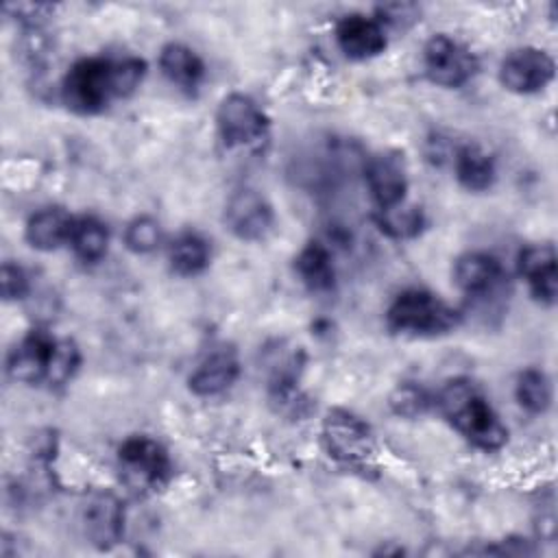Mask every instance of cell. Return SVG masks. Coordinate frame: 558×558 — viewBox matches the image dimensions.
Wrapping results in <instances>:
<instances>
[{"label":"cell","mask_w":558,"mask_h":558,"mask_svg":"<svg viewBox=\"0 0 558 558\" xmlns=\"http://www.w3.org/2000/svg\"><path fill=\"white\" fill-rule=\"evenodd\" d=\"M146 74V63L137 57H89L76 61L61 85L68 109L92 116L111 100L131 96Z\"/></svg>","instance_id":"6da1fadb"},{"label":"cell","mask_w":558,"mask_h":558,"mask_svg":"<svg viewBox=\"0 0 558 558\" xmlns=\"http://www.w3.org/2000/svg\"><path fill=\"white\" fill-rule=\"evenodd\" d=\"M440 414L477 449L497 451L508 440V429L499 421L497 412L466 377L449 379L436 395Z\"/></svg>","instance_id":"7a4b0ae2"},{"label":"cell","mask_w":558,"mask_h":558,"mask_svg":"<svg viewBox=\"0 0 558 558\" xmlns=\"http://www.w3.org/2000/svg\"><path fill=\"white\" fill-rule=\"evenodd\" d=\"M388 327L405 336H438L451 331L460 316L438 294L427 290L401 292L386 312Z\"/></svg>","instance_id":"3957f363"},{"label":"cell","mask_w":558,"mask_h":558,"mask_svg":"<svg viewBox=\"0 0 558 558\" xmlns=\"http://www.w3.org/2000/svg\"><path fill=\"white\" fill-rule=\"evenodd\" d=\"M120 477L133 493L159 490L170 477L168 451L148 436H131L118 449Z\"/></svg>","instance_id":"277c9868"},{"label":"cell","mask_w":558,"mask_h":558,"mask_svg":"<svg viewBox=\"0 0 558 558\" xmlns=\"http://www.w3.org/2000/svg\"><path fill=\"white\" fill-rule=\"evenodd\" d=\"M216 126L227 148H253L268 135L266 113L244 94H229L222 98L216 111Z\"/></svg>","instance_id":"5b68a950"},{"label":"cell","mask_w":558,"mask_h":558,"mask_svg":"<svg viewBox=\"0 0 558 558\" xmlns=\"http://www.w3.org/2000/svg\"><path fill=\"white\" fill-rule=\"evenodd\" d=\"M323 445L333 460L360 466L373 456L375 438L360 416L336 408L329 410L323 421Z\"/></svg>","instance_id":"8992f818"},{"label":"cell","mask_w":558,"mask_h":558,"mask_svg":"<svg viewBox=\"0 0 558 558\" xmlns=\"http://www.w3.org/2000/svg\"><path fill=\"white\" fill-rule=\"evenodd\" d=\"M425 74L440 87H462L477 72L475 54L447 35H434L423 50Z\"/></svg>","instance_id":"52a82bcc"},{"label":"cell","mask_w":558,"mask_h":558,"mask_svg":"<svg viewBox=\"0 0 558 558\" xmlns=\"http://www.w3.org/2000/svg\"><path fill=\"white\" fill-rule=\"evenodd\" d=\"M554 59L541 48H517L499 65V81L514 94H536L554 78Z\"/></svg>","instance_id":"ba28073f"},{"label":"cell","mask_w":558,"mask_h":558,"mask_svg":"<svg viewBox=\"0 0 558 558\" xmlns=\"http://www.w3.org/2000/svg\"><path fill=\"white\" fill-rule=\"evenodd\" d=\"M227 229L246 242L264 240L275 225V214L270 203L257 190H238L229 196L225 205Z\"/></svg>","instance_id":"9c48e42d"},{"label":"cell","mask_w":558,"mask_h":558,"mask_svg":"<svg viewBox=\"0 0 558 558\" xmlns=\"http://www.w3.org/2000/svg\"><path fill=\"white\" fill-rule=\"evenodd\" d=\"M364 177L377 209L403 203L408 192V170L397 153H381L371 157L364 168Z\"/></svg>","instance_id":"30bf717a"},{"label":"cell","mask_w":558,"mask_h":558,"mask_svg":"<svg viewBox=\"0 0 558 558\" xmlns=\"http://www.w3.org/2000/svg\"><path fill=\"white\" fill-rule=\"evenodd\" d=\"M54 340L57 338H52L48 331H41V329H33L28 336H24L9 353V360H7L9 377L22 384L46 381Z\"/></svg>","instance_id":"8fae6325"},{"label":"cell","mask_w":558,"mask_h":558,"mask_svg":"<svg viewBox=\"0 0 558 558\" xmlns=\"http://www.w3.org/2000/svg\"><path fill=\"white\" fill-rule=\"evenodd\" d=\"M519 275L527 281L530 292L545 305L556 303L558 294V268H556V248L551 244H532L525 246L517 262Z\"/></svg>","instance_id":"7c38bea8"},{"label":"cell","mask_w":558,"mask_h":558,"mask_svg":"<svg viewBox=\"0 0 558 558\" xmlns=\"http://www.w3.org/2000/svg\"><path fill=\"white\" fill-rule=\"evenodd\" d=\"M122 523L124 510L118 497H113L111 493H98L92 499H87L83 508V527L85 536L98 549H109L120 541Z\"/></svg>","instance_id":"4fadbf2b"},{"label":"cell","mask_w":558,"mask_h":558,"mask_svg":"<svg viewBox=\"0 0 558 558\" xmlns=\"http://www.w3.org/2000/svg\"><path fill=\"white\" fill-rule=\"evenodd\" d=\"M336 41L340 50L355 61L373 59L386 48L384 26L375 17L347 15L336 26Z\"/></svg>","instance_id":"5bb4252c"},{"label":"cell","mask_w":558,"mask_h":558,"mask_svg":"<svg viewBox=\"0 0 558 558\" xmlns=\"http://www.w3.org/2000/svg\"><path fill=\"white\" fill-rule=\"evenodd\" d=\"M240 375L238 355L231 349H218L209 353L190 375V390L198 397H214L233 386Z\"/></svg>","instance_id":"9a60e30c"},{"label":"cell","mask_w":558,"mask_h":558,"mask_svg":"<svg viewBox=\"0 0 558 558\" xmlns=\"http://www.w3.org/2000/svg\"><path fill=\"white\" fill-rule=\"evenodd\" d=\"M504 277L501 264L488 253H464L453 264V279L458 288L471 296H482L497 288Z\"/></svg>","instance_id":"2e32d148"},{"label":"cell","mask_w":558,"mask_h":558,"mask_svg":"<svg viewBox=\"0 0 558 558\" xmlns=\"http://www.w3.org/2000/svg\"><path fill=\"white\" fill-rule=\"evenodd\" d=\"M74 218L61 207H46L26 222V240L37 251H54L70 242Z\"/></svg>","instance_id":"e0dca14e"},{"label":"cell","mask_w":558,"mask_h":558,"mask_svg":"<svg viewBox=\"0 0 558 558\" xmlns=\"http://www.w3.org/2000/svg\"><path fill=\"white\" fill-rule=\"evenodd\" d=\"M159 68L163 72V76L185 89V92H194L203 76H205V63L203 59L185 44H166L159 52Z\"/></svg>","instance_id":"ac0fdd59"},{"label":"cell","mask_w":558,"mask_h":558,"mask_svg":"<svg viewBox=\"0 0 558 558\" xmlns=\"http://www.w3.org/2000/svg\"><path fill=\"white\" fill-rule=\"evenodd\" d=\"M453 170L460 185L471 192L488 190L497 177L493 157L477 144H464L456 150Z\"/></svg>","instance_id":"d6986e66"},{"label":"cell","mask_w":558,"mask_h":558,"mask_svg":"<svg viewBox=\"0 0 558 558\" xmlns=\"http://www.w3.org/2000/svg\"><path fill=\"white\" fill-rule=\"evenodd\" d=\"M294 268L299 279L312 292H327L336 283V268L329 248L323 242H310L301 248L294 259Z\"/></svg>","instance_id":"ffe728a7"},{"label":"cell","mask_w":558,"mask_h":558,"mask_svg":"<svg viewBox=\"0 0 558 558\" xmlns=\"http://www.w3.org/2000/svg\"><path fill=\"white\" fill-rule=\"evenodd\" d=\"M74 255L85 264H96L105 257L109 246V231L102 220L96 216H81L74 218L70 242Z\"/></svg>","instance_id":"44dd1931"},{"label":"cell","mask_w":558,"mask_h":558,"mask_svg":"<svg viewBox=\"0 0 558 558\" xmlns=\"http://www.w3.org/2000/svg\"><path fill=\"white\" fill-rule=\"evenodd\" d=\"M168 259L174 272L196 275L209 264V244L198 233H181L168 246Z\"/></svg>","instance_id":"7402d4cb"},{"label":"cell","mask_w":558,"mask_h":558,"mask_svg":"<svg viewBox=\"0 0 558 558\" xmlns=\"http://www.w3.org/2000/svg\"><path fill=\"white\" fill-rule=\"evenodd\" d=\"M377 227L392 240H410L414 235L421 233L425 218L421 207L416 205H408L405 201L395 205V207H386L379 209L375 216Z\"/></svg>","instance_id":"603a6c76"},{"label":"cell","mask_w":558,"mask_h":558,"mask_svg":"<svg viewBox=\"0 0 558 558\" xmlns=\"http://www.w3.org/2000/svg\"><path fill=\"white\" fill-rule=\"evenodd\" d=\"M514 395H517V401L523 410H527L532 414H541L551 403V384H549V379L543 371L525 368L517 377Z\"/></svg>","instance_id":"cb8c5ba5"},{"label":"cell","mask_w":558,"mask_h":558,"mask_svg":"<svg viewBox=\"0 0 558 558\" xmlns=\"http://www.w3.org/2000/svg\"><path fill=\"white\" fill-rule=\"evenodd\" d=\"M78 364H81L78 347L68 338H61V340L57 338L54 347H52L48 373H46V384L54 386V388L68 384L74 377V373L78 371Z\"/></svg>","instance_id":"d4e9b609"},{"label":"cell","mask_w":558,"mask_h":558,"mask_svg":"<svg viewBox=\"0 0 558 558\" xmlns=\"http://www.w3.org/2000/svg\"><path fill=\"white\" fill-rule=\"evenodd\" d=\"M432 405V397L429 392L414 384V381H403L399 384L392 395H390V408L397 416H403V418H416L421 414L427 412V408Z\"/></svg>","instance_id":"484cf974"},{"label":"cell","mask_w":558,"mask_h":558,"mask_svg":"<svg viewBox=\"0 0 558 558\" xmlns=\"http://www.w3.org/2000/svg\"><path fill=\"white\" fill-rule=\"evenodd\" d=\"M161 242V227L150 216L133 218L124 229V244L133 253H150Z\"/></svg>","instance_id":"4316f807"},{"label":"cell","mask_w":558,"mask_h":558,"mask_svg":"<svg viewBox=\"0 0 558 558\" xmlns=\"http://www.w3.org/2000/svg\"><path fill=\"white\" fill-rule=\"evenodd\" d=\"M0 290L4 301H17L28 292V277L26 272L11 262H4L0 268Z\"/></svg>","instance_id":"83f0119b"},{"label":"cell","mask_w":558,"mask_h":558,"mask_svg":"<svg viewBox=\"0 0 558 558\" xmlns=\"http://www.w3.org/2000/svg\"><path fill=\"white\" fill-rule=\"evenodd\" d=\"M418 9L414 4H384L377 9V22L384 26V24H390L395 28L399 26H408L410 22H414L418 17Z\"/></svg>","instance_id":"f1b7e54d"}]
</instances>
